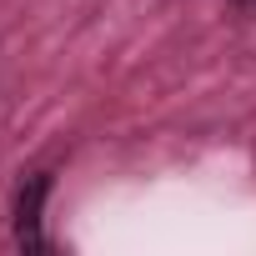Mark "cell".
Instances as JSON below:
<instances>
[{
  "label": "cell",
  "mask_w": 256,
  "mask_h": 256,
  "mask_svg": "<svg viewBox=\"0 0 256 256\" xmlns=\"http://www.w3.org/2000/svg\"><path fill=\"white\" fill-rule=\"evenodd\" d=\"M50 191H56V171H50V166L30 171V176L16 186V201H10V236H16L20 251H50V246H56V241L46 236V201H50Z\"/></svg>",
  "instance_id": "1"
},
{
  "label": "cell",
  "mask_w": 256,
  "mask_h": 256,
  "mask_svg": "<svg viewBox=\"0 0 256 256\" xmlns=\"http://www.w3.org/2000/svg\"><path fill=\"white\" fill-rule=\"evenodd\" d=\"M236 10H256V0H236Z\"/></svg>",
  "instance_id": "2"
}]
</instances>
